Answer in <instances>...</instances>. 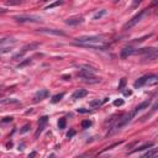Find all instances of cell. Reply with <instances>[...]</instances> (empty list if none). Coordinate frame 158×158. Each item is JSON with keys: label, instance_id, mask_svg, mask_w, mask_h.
I'll return each mask as SVG.
<instances>
[{"label": "cell", "instance_id": "1", "mask_svg": "<svg viewBox=\"0 0 158 158\" xmlns=\"http://www.w3.org/2000/svg\"><path fill=\"white\" fill-rule=\"evenodd\" d=\"M136 114H137V112H136L135 110H132V111H130L128 114H126V115H122V116L118 118V121H117V122H116V123H115V125L111 127L112 130L109 132V135L116 133V132H117V131H120L122 127H125V126H126L128 122H131V121H132V118L136 116Z\"/></svg>", "mask_w": 158, "mask_h": 158}, {"label": "cell", "instance_id": "2", "mask_svg": "<svg viewBox=\"0 0 158 158\" xmlns=\"http://www.w3.org/2000/svg\"><path fill=\"white\" fill-rule=\"evenodd\" d=\"M147 14H148V9H144V10H142V11H139L137 15H135V16H133L131 20H128V21H127V22L123 25L122 30H125V31H126V30L132 28V27H133L135 25H137V23H138V22H139V21H141V20H142V19H143V17H144Z\"/></svg>", "mask_w": 158, "mask_h": 158}, {"label": "cell", "instance_id": "3", "mask_svg": "<svg viewBox=\"0 0 158 158\" xmlns=\"http://www.w3.org/2000/svg\"><path fill=\"white\" fill-rule=\"evenodd\" d=\"M16 44V40L15 38H2L1 43H0V52L1 54H5L7 52H10Z\"/></svg>", "mask_w": 158, "mask_h": 158}, {"label": "cell", "instance_id": "4", "mask_svg": "<svg viewBox=\"0 0 158 158\" xmlns=\"http://www.w3.org/2000/svg\"><path fill=\"white\" fill-rule=\"evenodd\" d=\"M143 62H154L158 59V48H144L142 54Z\"/></svg>", "mask_w": 158, "mask_h": 158}, {"label": "cell", "instance_id": "5", "mask_svg": "<svg viewBox=\"0 0 158 158\" xmlns=\"http://www.w3.org/2000/svg\"><path fill=\"white\" fill-rule=\"evenodd\" d=\"M40 44H41L40 42H31L30 44H26V46L22 48L21 52H19L17 54L14 56V59H21V58L23 57L25 53H27L28 51H35V49H37V48L40 47Z\"/></svg>", "mask_w": 158, "mask_h": 158}, {"label": "cell", "instance_id": "6", "mask_svg": "<svg viewBox=\"0 0 158 158\" xmlns=\"http://www.w3.org/2000/svg\"><path fill=\"white\" fill-rule=\"evenodd\" d=\"M17 22H41V17L38 16H28V15H21V16H15L14 17Z\"/></svg>", "mask_w": 158, "mask_h": 158}, {"label": "cell", "instance_id": "7", "mask_svg": "<svg viewBox=\"0 0 158 158\" xmlns=\"http://www.w3.org/2000/svg\"><path fill=\"white\" fill-rule=\"evenodd\" d=\"M79 77L81 78V77H90V75H94L95 74V69L93 68V67H90V65H80L79 67Z\"/></svg>", "mask_w": 158, "mask_h": 158}, {"label": "cell", "instance_id": "8", "mask_svg": "<svg viewBox=\"0 0 158 158\" xmlns=\"http://www.w3.org/2000/svg\"><path fill=\"white\" fill-rule=\"evenodd\" d=\"M37 32L43 33V35H52V36H65V33L60 30H54V28H38Z\"/></svg>", "mask_w": 158, "mask_h": 158}, {"label": "cell", "instance_id": "9", "mask_svg": "<svg viewBox=\"0 0 158 158\" xmlns=\"http://www.w3.org/2000/svg\"><path fill=\"white\" fill-rule=\"evenodd\" d=\"M47 122H48V117H47V116L40 117V120H38V128H37V131L35 132V137H36V138L42 133V131H43V128L46 127Z\"/></svg>", "mask_w": 158, "mask_h": 158}, {"label": "cell", "instance_id": "10", "mask_svg": "<svg viewBox=\"0 0 158 158\" xmlns=\"http://www.w3.org/2000/svg\"><path fill=\"white\" fill-rule=\"evenodd\" d=\"M83 22H84V19L81 16H74V17H69L65 20V23L69 26H77V25H80Z\"/></svg>", "mask_w": 158, "mask_h": 158}, {"label": "cell", "instance_id": "11", "mask_svg": "<svg viewBox=\"0 0 158 158\" xmlns=\"http://www.w3.org/2000/svg\"><path fill=\"white\" fill-rule=\"evenodd\" d=\"M49 95V93H48V90H46V89H41L40 91H37L36 94H35V98H33V101L35 102H38V101H41V100H43V99H46L47 96Z\"/></svg>", "mask_w": 158, "mask_h": 158}, {"label": "cell", "instance_id": "12", "mask_svg": "<svg viewBox=\"0 0 158 158\" xmlns=\"http://www.w3.org/2000/svg\"><path fill=\"white\" fill-rule=\"evenodd\" d=\"M146 85H148V86H154V85H158V75H157V74L147 75V79H146Z\"/></svg>", "mask_w": 158, "mask_h": 158}, {"label": "cell", "instance_id": "13", "mask_svg": "<svg viewBox=\"0 0 158 158\" xmlns=\"http://www.w3.org/2000/svg\"><path fill=\"white\" fill-rule=\"evenodd\" d=\"M136 53V48H132V47H125L122 51H121V57L122 58H127L130 56H135Z\"/></svg>", "mask_w": 158, "mask_h": 158}, {"label": "cell", "instance_id": "14", "mask_svg": "<svg viewBox=\"0 0 158 158\" xmlns=\"http://www.w3.org/2000/svg\"><path fill=\"white\" fill-rule=\"evenodd\" d=\"M86 95H88V91H86L85 89H78V90H75V91L73 93L72 99H73V100H78V99H81V98H84V96H86Z\"/></svg>", "mask_w": 158, "mask_h": 158}, {"label": "cell", "instance_id": "15", "mask_svg": "<svg viewBox=\"0 0 158 158\" xmlns=\"http://www.w3.org/2000/svg\"><path fill=\"white\" fill-rule=\"evenodd\" d=\"M146 79H147V75H144V77H141V78H138L135 83H133V86L136 88V89H139V88H142V86H144L146 85Z\"/></svg>", "mask_w": 158, "mask_h": 158}, {"label": "cell", "instance_id": "16", "mask_svg": "<svg viewBox=\"0 0 158 158\" xmlns=\"http://www.w3.org/2000/svg\"><path fill=\"white\" fill-rule=\"evenodd\" d=\"M153 142H147V143H144V144H142V146H139V147H137L136 149H133L131 153H136V152H139V151H143V149H147V148H152L153 147Z\"/></svg>", "mask_w": 158, "mask_h": 158}, {"label": "cell", "instance_id": "17", "mask_svg": "<svg viewBox=\"0 0 158 158\" xmlns=\"http://www.w3.org/2000/svg\"><path fill=\"white\" fill-rule=\"evenodd\" d=\"M81 79H83V81L89 83V84H95V83H99V81H100V79L95 78L94 75H90V77H81Z\"/></svg>", "mask_w": 158, "mask_h": 158}, {"label": "cell", "instance_id": "18", "mask_svg": "<svg viewBox=\"0 0 158 158\" xmlns=\"http://www.w3.org/2000/svg\"><path fill=\"white\" fill-rule=\"evenodd\" d=\"M107 100H109V98H104L102 100H99V99L93 100V101H90V106H91V107H99L100 105H102V104L106 102Z\"/></svg>", "mask_w": 158, "mask_h": 158}, {"label": "cell", "instance_id": "19", "mask_svg": "<svg viewBox=\"0 0 158 158\" xmlns=\"http://www.w3.org/2000/svg\"><path fill=\"white\" fill-rule=\"evenodd\" d=\"M149 104H151V101H149V100H146V101L141 102V104H139L138 106H136V107H135V111H136V112H139V111H142V110L147 109Z\"/></svg>", "mask_w": 158, "mask_h": 158}, {"label": "cell", "instance_id": "20", "mask_svg": "<svg viewBox=\"0 0 158 158\" xmlns=\"http://www.w3.org/2000/svg\"><path fill=\"white\" fill-rule=\"evenodd\" d=\"M64 96V93H60V94H57V95H54L52 99H51V102L52 104H57V102H59L60 100H62V98Z\"/></svg>", "mask_w": 158, "mask_h": 158}, {"label": "cell", "instance_id": "21", "mask_svg": "<svg viewBox=\"0 0 158 158\" xmlns=\"http://www.w3.org/2000/svg\"><path fill=\"white\" fill-rule=\"evenodd\" d=\"M153 156H158V148H152L151 151L143 154V157H153Z\"/></svg>", "mask_w": 158, "mask_h": 158}, {"label": "cell", "instance_id": "22", "mask_svg": "<svg viewBox=\"0 0 158 158\" xmlns=\"http://www.w3.org/2000/svg\"><path fill=\"white\" fill-rule=\"evenodd\" d=\"M23 2V0H7L6 1V5H9V6H15V5H20V4H22Z\"/></svg>", "mask_w": 158, "mask_h": 158}, {"label": "cell", "instance_id": "23", "mask_svg": "<svg viewBox=\"0 0 158 158\" xmlns=\"http://www.w3.org/2000/svg\"><path fill=\"white\" fill-rule=\"evenodd\" d=\"M62 4H64V0H58V1H56V2H53V4H51V5H48V6L46 7V10L53 9V7H56V6H59V5H62Z\"/></svg>", "mask_w": 158, "mask_h": 158}, {"label": "cell", "instance_id": "24", "mask_svg": "<svg viewBox=\"0 0 158 158\" xmlns=\"http://www.w3.org/2000/svg\"><path fill=\"white\" fill-rule=\"evenodd\" d=\"M105 14H106V10H100V11H98V12H96V14H95V15L93 16V19H94V20L101 19V17H102V16H104Z\"/></svg>", "mask_w": 158, "mask_h": 158}, {"label": "cell", "instance_id": "25", "mask_svg": "<svg viewBox=\"0 0 158 158\" xmlns=\"http://www.w3.org/2000/svg\"><path fill=\"white\" fill-rule=\"evenodd\" d=\"M16 104V102H19L16 99H10V98H7V99H2L1 100V105H5V104Z\"/></svg>", "mask_w": 158, "mask_h": 158}, {"label": "cell", "instance_id": "26", "mask_svg": "<svg viewBox=\"0 0 158 158\" xmlns=\"http://www.w3.org/2000/svg\"><path fill=\"white\" fill-rule=\"evenodd\" d=\"M65 118L64 117H62V118H59V121H58V127L60 128V130H63V128H65Z\"/></svg>", "mask_w": 158, "mask_h": 158}, {"label": "cell", "instance_id": "27", "mask_svg": "<svg viewBox=\"0 0 158 158\" xmlns=\"http://www.w3.org/2000/svg\"><path fill=\"white\" fill-rule=\"evenodd\" d=\"M30 63H31V58H28V59H26V60L21 62V63L17 65V68H22V67H25V65H27V64H30Z\"/></svg>", "mask_w": 158, "mask_h": 158}, {"label": "cell", "instance_id": "28", "mask_svg": "<svg viewBox=\"0 0 158 158\" xmlns=\"http://www.w3.org/2000/svg\"><path fill=\"white\" fill-rule=\"evenodd\" d=\"M125 85H126V78H122L121 81H120V84H118V90H123Z\"/></svg>", "mask_w": 158, "mask_h": 158}, {"label": "cell", "instance_id": "29", "mask_svg": "<svg viewBox=\"0 0 158 158\" xmlns=\"http://www.w3.org/2000/svg\"><path fill=\"white\" fill-rule=\"evenodd\" d=\"M90 125H91V121H89V120H84V121L81 122V127H83V128H88Z\"/></svg>", "mask_w": 158, "mask_h": 158}, {"label": "cell", "instance_id": "30", "mask_svg": "<svg viewBox=\"0 0 158 158\" xmlns=\"http://www.w3.org/2000/svg\"><path fill=\"white\" fill-rule=\"evenodd\" d=\"M142 1H143V0H133V1H132V5H131V7H132V9L137 7V6H138V5H139Z\"/></svg>", "mask_w": 158, "mask_h": 158}, {"label": "cell", "instance_id": "31", "mask_svg": "<svg viewBox=\"0 0 158 158\" xmlns=\"http://www.w3.org/2000/svg\"><path fill=\"white\" fill-rule=\"evenodd\" d=\"M114 105L115 106H121V105H123V100L122 99H117V100L114 101Z\"/></svg>", "mask_w": 158, "mask_h": 158}, {"label": "cell", "instance_id": "32", "mask_svg": "<svg viewBox=\"0 0 158 158\" xmlns=\"http://www.w3.org/2000/svg\"><path fill=\"white\" fill-rule=\"evenodd\" d=\"M28 128H30V125H25V126L20 130V132H21V133H25V132H27V131H28Z\"/></svg>", "mask_w": 158, "mask_h": 158}, {"label": "cell", "instance_id": "33", "mask_svg": "<svg viewBox=\"0 0 158 158\" xmlns=\"http://www.w3.org/2000/svg\"><path fill=\"white\" fill-rule=\"evenodd\" d=\"M74 135H75V130H70V131L67 133V137H68V138H72Z\"/></svg>", "mask_w": 158, "mask_h": 158}, {"label": "cell", "instance_id": "34", "mask_svg": "<svg viewBox=\"0 0 158 158\" xmlns=\"http://www.w3.org/2000/svg\"><path fill=\"white\" fill-rule=\"evenodd\" d=\"M156 110H158V99L156 100V102H154L153 106H152V111H156Z\"/></svg>", "mask_w": 158, "mask_h": 158}, {"label": "cell", "instance_id": "35", "mask_svg": "<svg viewBox=\"0 0 158 158\" xmlns=\"http://www.w3.org/2000/svg\"><path fill=\"white\" fill-rule=\"evenodd\" d=\"M131 94H132L131 90H125V91H123V95H125V96H130Z\"/></svg>", "mask_w": 158, "mask_h": 158}, {"label": "cell", "instance_id": "36", "mask_svg": "<svg viewBox=\"0 0 158 158\" xmlns=\"http://www.w3.org/2000/svg\"><path fill=\"white\" fill-rule=\"evenodd\" d=\"M78 112H81V114H86V112H89V110H85V109H78Z\"/></svg>", "mask_w": 158, "mask_h": 158}, {"label": "cell", "instance_id": "37", "mask_svg": "<svg viewBox=\"0 0 158 158\" xmlns=\"http://www.w3.org/2000/svg\"><path fill=\"white\" fill-rule=\"evenodd\" d=\"M9 121H12V117H4L2 118V122H9Z\"/></svg>", "mask_w": 158, "mask_h": 158}, {"label": "cell", "instance_id": "38", "mask_svg": "<svg viewBox=\"0 0 158 158\" xmlns=\"http://www.w3.org/2000/svg\"><path fill=\"white\" fill-rule=\"evenodd\" d=\"M63 79H64V80H69L70 77H68V75H63Z\"/></svg>", "mask_w": 158, "mask_h": 158}, {"label": "cell", "instance_id": "39", "mask_svg": "<svg viewBox=\"0 0 158 158\" xmlns=\"http://www.w3.org/2000/svg\"><path fill=\"white\" fill-rule=\"evenodd\" d=\"M35 156H36V152H32V153H30L28 157H35Z\"/></svg>", "mask_w": 158, "mask_h": 158}, {"label": "cell", "instance_id": "40", "mask_svg": "<svg viewBox=\"0 0 158 158\" xmlns=\"http://www.w3.org/2000/svg\"><path fill=\"white\" fill-rule=\"evenodd\" d=\"M157 2H158V0H153V1H152V4H151V5H152V6H153V5H156V4H157Z\"/></svg>", "mask_w": 158, "mask_h": 158}, {"label": "cell", "instance_id": "41", "mask_svg": "<svg viewBox=\"0 0 158 158\" xmlns=\"http://www.w3.org/2000/svg\"><path fill=\"white\" fill-rule=\"evenodd\" d=\"M41 2H46V1H48V0H40Z\"/></svg>", "mask_w": 158, "mask_h": 158}, {"label": "cell", "instance_id": "42", "mask_svg": "<svg viewBox=\"0 0 158 158\" xmlns=\"http://www.w3.org/2000/svg\"><path fill=\"white\" fill-rule=\"evenodd\" d=\"M118 1H120V0H115V2H118Z\"/></svg>", "mask_w": 158, "mask_h": 158}, {"label": "cell", "instance_id": "43", "mask_svg": "<svg viewBox=\"0 0 158 158\" xmlns=\"http://www.w3.org/2000/svg\"><path fill=\"white\" fill-rule=\"evenodd\" d=\"M156 15H158V10H157V11H156Z\"/></svg>", "mask_w": 158, "mask_h": 158}]
</instances>
